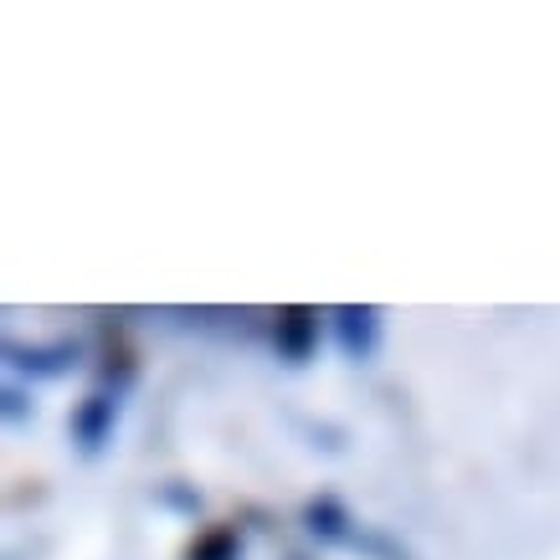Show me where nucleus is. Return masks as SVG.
Masks as SVG:
<instances>
[{"instance_id":"4","label":"nucleus","mask_w":560,"mask_h":560,"mask_svg":"<svg viewBox=\"0 0 560 560\" xmlns=\"http://www.w3.org/2000/svg\"><path fill=\"white\" fill-rule=\"evenodd\" d=\"M304 529L314 535V540L324 545H355V520H350V510H345L335 493H319V499H308L304 504Z\"/></svg>"},{"instance_id":"8","label":"nucleus","mask_w":560,"mask_h":560,"mask_svg":"<svg viewBox=\"0 0 560 560\" xmlns=\"http://www.w3.org/2000/svg\"><path fill=\"white\" fill-rule=\"evenodd\" d=\"M5 417H11V422H16V417H21V390H16V386L5 390Z\"/></svg>"},{"instance_id":"5","label":"nucleus","mask_w":560,"mask_h":560,"mask_svg":"<svg viewBox=\"0 0 560 560\" xmlns=\"http://www.w3.org/2000/svg\"><path fill=\"white\" fill-rule=\"evenodd\" d=\"M335 335H340V350L350 360H371L375 350H381V314H375L371 304L340 308V314H335Z\"/></svg>"},{"instance_id":"2","label":"nucleus","mask_w":560,"mask_h":560,"mask_svg":"<svg viewBox=\"0 0 560 560\" xmlns=\"http://www.w3.org/2000/svg\"><path fill=\"white\" fill-rule=\"evenodd\" d=\"M114 417H119V396H114V390L83 396L78 411H72V438H78V447H83V453H98L103 442L114 438Z\"/></svg>"},{"instance_id":"6","label":"nucleus","mask_w":560,"mask_h":560,"mask_svg":"<svg viewBox=\"0 0 560 560\" xmlns=\"http://www.w3.org/2000/svg\"><path fill=\"white\" fill-rule=\"evenodd\" d=\"M186 560H242V535L237 525H211L186 545Z\"/></svg>"},{"instance_id":"3","label":"nucleus","mask_w":560,"mask_h":560,"mask_svg":"<svg viewBox=\"0 0 560 560\" xmlns=\"http://www.w3.org/2000/svg\"><path fill=\"white\" fill-rule=\"evenodd\" d=\"M272 345L289 365H304L314 355V345H319V314L314 308H283L278 324H272Z\"/></svg>"},{"instance_id":"7","label":"nucleus","mask_w":560,"mask_h":560,"mask_svg":"<svg viewBox=\"0 0 560 560\" xmlns=\"http://www.w3.org/2000/svg\"><path fill=\"white\" fill-rule=\"evenodd\" d=\"M135 350L129 345H108L103 350V365H98V390H114V396H124V390L135 386Z\"/></svg>"},{"instance_id":"9","label":"nucleus","mask_w":560,"mask_h":560,"mask_svg":"<svg viewBox=\"0 0 560 560\" xmlns=\"http://www.w3.org/2000/svg\"><path fill=\"white\" fill-rule=\"evenodd\" d=\"M289 560H304V556H289Z\"/></svg>"},{"instance_id":"1","label":"nucleus","mask_w":560,"mask_h":560,"mask_svg":"<svg viewBox=\"0 0 560 560\" xmlns=\"http://www.w3.org/2000/svg\"><path fill=\"white\" fill-rule=\"evenodd\" d=\"M5 355L11 365L26 375H42V381H57V375L78 371V360H83V345L78 340H51V345H5Z\"/></svg>"}]
</instances>
